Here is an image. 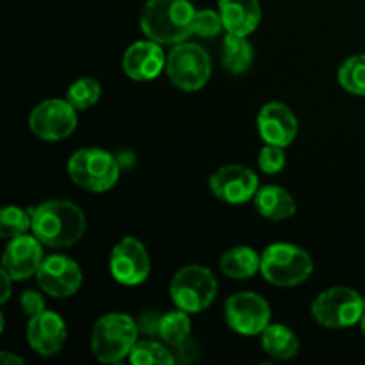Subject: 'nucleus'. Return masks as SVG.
Wrapping results in <instances>:
<instances>
[{
    "mask_svg": "<svg viewBox=\"0 0 365 365\" xmlns=\"http://www.w3.org/2000/svg\"><path fill=\"white\" fill-rule=\"evenodd\" d=\"M32 234L45 246L56 250L77 245L86 234V216L81 207L68 200H48L32 207Z\"/></svg>",
    "mask_w": 365,
    "mask_h": 365,
    "instance_id": "1",
    "label": "nucleus"
},
{
    "mask_svg": "<svg viewBox=\"0 0 365 365\" xmlns=\"http://www.w3.org/2000/svg\"><path fill=\"white\" fill-rule=\"evenodd\" d=\"M196 9L189 0H148L141 13V31L160 45H178L192 36Z\"/></svg>",
    "mask_w": 365,
    "mask_h": 365,
    "instance_id": "2",
    "label": "nucleus"
},
{
    "mask_svg": "<svg viewBox=\"0 0 365 365\" xmlns=\"http://www.w3.org/2000/svg\"><path fill=\"white\" fill-rule=\"evenodd\" d=\"M139 327L134 317L110 312L100 317L93 327L91 351L102 364H118L127 359L138 342Z\"/></svg>",
    "mask_w": 365,
    "mask_h": 365,
    "instance_id": "3",
    "label": "nucleus"
},
{
    "mask_svg": "<svg viewBox=\"0 0 365 365\" xmlns=\"http://www.w3.org/2000/svg\"><path fill=\"white\" fill-rule=\"evenodd\" d=\"M260 273L277 287H296L314 273V259L309 252L291 242H274L260 255Z\"/></svg>",
    "mask_w": 365,
    "mask_h": 365,
    "instance_id": "4",
    "label": "nucleus"
},
{
    "mask_svg": "<svg viewBox=\"0 0 365 365\" xmlns=\"http://www.w3.org/2000/svg\"><path fill=\"white\" fill-rule=\"evenodd\" d=\"M120 173L118 157L102 148H81L68 159V175L71 182L96 195L113 189Z\"/></svg>",
    "mask_w": 365,
    "mask_h": 365,
    "instance_id": "5",
    "label": "nucleus"
},
{
    "mask_svg": "<svg viewBox=\"0 0 365 365\" xmlns=\"http://www.w3.org/2000/svg\"><path fill=\"white\" fill-rule=\"evenodd\" d=\"M170 294L177 309L189 314L203 312L216 299L217 280L209 267L191 264L175 273Z\"/></svg>",
    "mask_w": 365,
    "mask_h": 365,
    "instance_id": "6",
    "label": "nucleus"
},
{
    "mask_svg": "<svg viewBox=\"0 0 365 365\" xmlns=\"http://www.w3.org/2000/svg\"><path fill=\"white\" fill-rule=\"evenodd\" d=\"M166 73L173 86L182 91H198L209 82L212 63L209 53L198 43L182 41L168 53Z\"/></svg>",
    "mask_w": 365,
    "mask_h": 365,
    "instance_id": "7",
    "label": "nucleus"
},
{
    "mask_svg": "<svg viewBox=\"0 0 365 365\" xmlns=\"http://www.w3.org/2000/svg\"><path fill=\"white\" fill-rule=\"evenodd\" d=\"M365 298L351 287H331L321 292L312 303V316L321 327L349 328L362 321Z\"/></svg>",
    "mask_w": 365,
    "mask_h": 365,
    "instance_id": "8",
    "label": "nucleus"
},
{
    "mask_svg": "<svg viewBox=\"0 0 365 365\" xmlns=\"http://www.w3.org/2000/svg\"><path fill=\"white\" fill-rule=\"evenodd\" d=\"M77 123V109L68 100L61 98L43 100L29 116V128L43 141H63L70 138Z\"/></svg>",
    "mask_w": 365,
    "mask_h": 365,
    "instance_id": "9",
    "label": "nucleus"
},
{
    "mask_svg": "<svg viewBox=\"0 0 365 365\" xmlns=\"http://www.w3.org/2000/svg\"><path fill=\"white\" fill-rule=\"evenodd\" d=\"M227 324L239 335H260L271 324V307L257 292H237L225 303Z\"/></svg>",
    "mask_w": 365,
    "mask_h": 365,
    "instance_id": "10",
    "label": "nucleus"
},
{
    "mask_svg": "<svg viewBox=\"0 0 365 365\" xmlns=\"http://www.w3.org/2000/svg\"><path fill=\"white\" fill-rule=\"evenodd\" d=\"M152 269L150 255L145 245L135 237H123L114 245L109 257V271L114 280L127 287H135L146 282Z\"/></svg>",
    "mask_w": 365,
    "mask_h": 365,
    "instance_id": "11",
    "label": "nucleus"
},
{
    "mask_svg": "<svg viewBox=\"0 0 365 365\" xmlns=\"http://www.w3.org/2000/svg\"><path fill=\"white\" fill-rule=\"evenodd\" d=\"M210 192L221 202L239 205L255 198L259 191V177L250 168L241 164L221 166L209 180Z\"/></svg>",
    "mask_w": 365,
    "mask_h": 365,
    "instance_id": "12",
    "label": "nucleus"
},
{
    "mask_svg": "<svg viewBox=\"0 0 365 365\" xmlns=\"http://www.w3.org/2000/svg\"><path fill=\"white\" fill-rule=\"evenodd\" d=\"M38 284L45 294L52 298H70L81 289L82 269L66 255H50L39 266Z\"/></svg>",
    "mask_w": 365,
    "mask_h": 365,
    "instance_id": "13",
    "label": "nucleus"
},
{
    "mask_svg": "<svg viewBox=\"0 0 365 365\" xmlns=\"http://www.w3.org/2000/svg\"><path fill=\"white\" fill-rule=\"evenodd\" d=\"M43 242L32 235H20L7 242L2 257V269L13 278L14 282H24L29 277L38 273L43 264Z\"/></svg>",
    "mask_w": 365,
    "mask_h": 365,
    "instance_id": "14",
    "label": "nucleus"
},
{
    "mask_svg": "<svg viewBox=\"0 0 365 365\" xmlns=\"http://www.w3.org/2000/svg\"><path fill=\"white\" fill-rule=\"evenodd\" d=\"M168 56L164 53L163 45L153 39H143L135 41L125 50L121 68L125 75L132 81L146 82L153 81L160 71L166 70Z\"/></svg>",
    "mask_w": 365,
    "mask_h": 365,
    "instance_id": "15",
    "label": "nucleus"
},
{
    "mask_svg": "<svg viewBox=\"0 0 365 365\" xmlns=\"http://www.w3.org/2000/svg\"><path fill=\"white\" fill-rule=\"evenodd\" d=\"M66 323L59 314L52 310H43L38 316L31 317L27 324V342L41 356H53L66 344Z\"/></svg>",
    "mask_w": 365,
    "mask_h": 365,
    "instance_id": "16",
    "label": "nucleus"
},
{
    "mask_svg": "<svg viewBox=\"0 0 365 365\" xmlns=\"http://www.w3.org/2000/svg\"><path fill=\"white\" fill-rule=\"evenodd\" d=\"M257 128L264 143L287 148L298 135V120L285 103L267 102L257 116Z\"/></svg>",
    "mask_w": 365,
    "mask_h": 365,
    "instance_id": "17",
    "label": "nucleus"
},
{
    "mask_svg": "<svg viewBox=\"0 0 365 365\" xmlns=\"http://www.w3.org/2000/svg\"><path fill=\"white\" fill-rule=\"evenodd\" d=\"M225 31L237 36H250L260 24L262 9L259 0H217Z\"/></svg>",
    "mask_w": 365,
    "mask_h": 365,
    "instance_id": "18",
    "label": "nucleus"
},
{
    "mask_svg": "<svg viewBox=\"0 0 365 365\" xmlns=\"http://www.w3.org/2000/svg\"><path fill=\"white\" fill-rule=\"evenodd\" d=\"M253 202H255L257 212L271 221H284L296 214L294 198L287 189L280 187V185L259 187Z\"/></svg>",
    "mask_w": 365,
    "mask_h": 365,
    "instance_id": "19",
    "label": "nucleus"
},
{
    "mask_svg": "<svg viewBox=\"0 0 365 365\" xmlns=\"http://www.w3.org/2000/svg\"><path fill=\"white\" fill-rule=\"evenodd\" d=\"M220 267L225 277L248 280L260 271V255L250 246H234L221 255Z\"/></svg>",
    "mask_w": 365,
    "mask_h": 365,
    "instance_id": "20",
    "label": "nucleus"
},
{
    "mask_svg": "<svg viewBox=\"0 0 365 365\" xmlns=\"http://www.w3.org/2000/svg\"><path fill=\"white\" fill-rule=\"evenodd\" d=\"M221 63L225 70L234 75H241L250 70L253 64V46L246 36L227 32L221 46Z\"/></svg>",
    "mask_w": 365,
    "mask_h": 365,
    "instance_id": "21",
    "label": "nucleus"
},
{
    "mask_svg": "<svg viewBox=\"0 0 365 365\" xmlns=\"http://www.w3.org/2000/svg\"><path fill=\"white\" fill-rule=\"evenodd\" d=\"M262 348L277 360L294 359L299 351V341L291 328L284 324H269L262 331Z\"/></svg>",
    "mask_w": 365,
    "mask_h": 365,
    "instance_id": "22",
    "label": "nucleus"
},
{
    "mask_svg": "<svg viewBox=\"0 0 365 365\" xmlns=\"http://www.w3.org/2000/svg\"><path fill=\"white\" fill-rule=\"evenodd\" d=\"M191 335V319L185 310H173V312L163 314L157 327V337L166 342L171 348H177L185 342Z\"/></svg>",
    "mask_w": 365,
    "mask_h": 365,
    "instance_id": "23",
    "label": "nucleus"
},
{
    "mask_svg": "<svg viewBox=\"0 0 365 365\" xmlns=\"http://www.w3.org/2000/svg\"><path fill=\"white\" fill-rule=\"evenodd\" d=\"M128 360L134 365H171L177 362L166 342L152 341V339L135 342Z\"/></svg>",
    "mask_w": 365,
    "mask_h": 365,
    "instance_id": "24",
    "label": "nucleus"
},
{
    "mask_svg": "<svg viewBox=\"0 0 365 365\" xmlns=\"http://www.w3.org/2000/svg\"><path fill=\"white\" fill-rule=\"evenodd\" d=\"M339 84L348 93L365 96V53H359L342 63L339 68Z\"/></svg>",
    "mask_w": 365,
    "mask_h": 365,
    "instance_id": "25",
    "label": "nucleus"
},
{
    "mask_svg": "<svg viewBox=\"0 0 365 365\" xmlns=\"http://www.w3.org/2000/svg\"><path fill=\"white\" fill-rule=\"evenodd\" d=\"M32 230L31 210L20 209V207L7 205L0 212V235L6 241L27 234Z\"/></svg>",
    "mask_w": 365,
    "mask_h": 365,
    "instance_id": "26",
    "label": "nucleus"
},
{
    "mask_svg": "<svg viewBox=\"0 0 365 365\" xmlns=\"http://www.w3.org/2000/svg\"><path fill=\"white\" fill-rule=\"evenodd\" d=\"M102 96V86L93 77H81L68 88L66 100L77 110H86L95 106Z\"/></svg>",
    "mask_w": 365,
    "mask_h": 365,
    "instance_id": "27",
    "label": "nucleus"
},
{
    "mask_svg": "<svg viewBox=\"0 0 365 365\" xmlns=\"http://www.w3.org/2000/svg\"><path fill=\"white\" fill-rule=\"evenodd\" d=\"M225 29L220 11L200 9L192 18V34L200 38H216Z\"/></svg>",
    "mask_w": 365,
    "mask_h": 365,
    "instance_id": "28",
    "label": "nucleus"
},
{
    "mask_svg": "<svg viewBox=\"0 0 365 365\" xmlns=\"http://www.w3.org/2000/svg\"><path fill=\"white\" fill-rule=\"evenodd\" d=\"M285 163H287V157H285V152L282 146L277 145H267L260 150L259 153V168L267 175H277L280 173L285 168Z\"/></svg>",
    "mask_w": 365,
    "mask_h": 365,
    "instance_id": "29",
    "label": "nucleus"
},
{
    "mask_svg": "<svg viewBox=\"0 0 365 365\" xmlns=\"http://www.w3.org/2000/svg\"><path fill=\"white\" fill-rule=\"evenodd\" d=\"M20 307L24 310L25 316H29V319L38 314H41L45 309V298L41 296V292L34 291V289H29L21 294L20 298Z\"/></svg>",
    "mask_w": 365,
    "mask_h": 365,
    "instance_id": "30",
    "label": "nucleus"
},
{
    "mask_svg": "<svg viewBox=\"0 0 365 365\" xmlns=\"http://www.w3.org/2000/svg\"><path fill=\"white\" fill-rule=\"evenodd\" d=\"M160 316L155 314L153 310H148V312L141 314L138 321L139 331H145L146 335H157V327H159Z\"/></svg>",
    "mask_w": 365,
    "mask_h": 365,
    "instance_id": "31",
    "label": "nucleus"
},
{
    "mask_svg": "<svg viewBox=\"0 0 365 365\" xmlns=\"http://www.w3.org/2000/svg\"><path fill=\"white\" fill-rule=\"evenodd\" d=\"M0 277H2V284H4L2 296H0V303H6L11 296V282H14V280L4 269H2V273H0Z\"/></svg>",
    "mask_w": 365,
    "mask_h": 365,
    "instance_id": "32",
    "label": "nucleus"
},
{
    "mask_svg": "<svg viewBox=\"0 0 365 365\" xmlns=\"http://www.w3.org/2000/svg\"><path fill=\"white\" fill-rule=\"evenodd\" d=\"M0 362H2L4 365H24V359H20V356L16 355H11L9 351H2L0 353Z\"/></svg>",
    "mask_w": 365,
    "mask_h": 365,
    "instance_id": "33",
    "label": "nucleus"
},
{
    "mask_svg": "<svg viewBox=\"0 0 365 365\" xmlns=\"http://www.w3.org/2000/svg\"><path fill=\"white\" fill-rule=\"evenodd\" d=\"M360 327H362V331H364V335H365V314H364L362 321H360Z\"/></svg>",
    "mask_w": 365,
    "mask_h": 365,
    "instance_id": "34",
    "label": "nucleus"
}]
</instances>
